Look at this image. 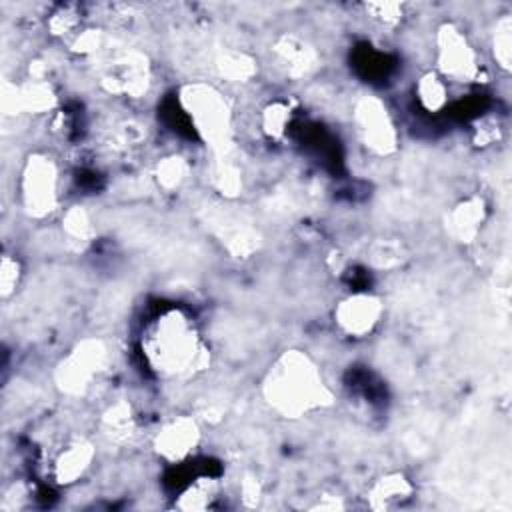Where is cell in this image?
Wrapping results in <instances>:
<instances>
[{"label":"cell","mask_w":512,"mask_h":512,"mask_svg":"<svg viewBox=\"0 0 512 512\" xmlns=\"http://www.w3.org/2000/svg\"><path fill=\"white\" fill-rule=\"evenodd\" d=\"M414 94L426 112L436 114L448 104V82L436 70H428L416 80Z\"/></svg>","instance_id":"obj_17"},{"label":"cell","mask_w":512,"mask_h":512,"mask_svg":"<svg viewBox=\"0 0 512 512\" xmlns=\"http://www.w3.org/2000/svg\"><path fill=\"white\" fill-rule=\"evenodd\" d=\"M96 458V446L88 438L68 440L52 460L50 476L58 486H72L86 476Z\"/></svg>","instance_id":"obj_10"},{"label":"cell","mask_w":512,"mask_h":512,"mask_svg":"<svg viewBox=\"0 0 512 512\" xmlns=\"http://www.w3.org/2000/svg\"><path fill=\"white\" fill-rule=\"evenodd\" d=\"M218 494H220V484L216 478L198 476L178 494V500L174 502V506L182 510H206V508H212Z\"/></svg>","instance_id":"obj_16"},{"label":"cell","mask_w":512,"mask_h":512,"mask_svg":"<svg viewBox=\"0 0 512 512\" xmlns=\"http://www.w3.org/2000/svg\"><path fill=\"white\" fill-rule=\"evenodd\" d=\"M214 184L218 186V190L222 194H236L238 188H242V178L238 174V170L230 164H224L220 162L216 168H214Z\"/></svg>","instance_id":"obj_26"},{"label":"cell","mask_w":512,"mask_h":512,"mask_svg":"<svg viewBox=\"0 0 512 512\" xmlns=\"http://www.w3.org/2000/svg\"><path fill=\"white\" fill-rule=\"evenodd\" d=\"M434 60L436 72L446 82H478L482 74V64L474 44L454 22L438 26Z\"/></svg>","instance_id":"obj_4"},{"label":"cell","mask_w":512,"mask_h":512,"mask_svg":"<svg viewBox=\"0 0 512 512\" xmlns=\"http://www.w3.org/2000/svg\"><path fill=\"white\" fill-rule=\"evenodd\" d=\"M178 100L202 142L218 154L226 152L232 136V112L222 92L210 84L192 82L180 88Z\"/></svg>","instance_id":"obj_3"},{"label":"cell","mask_w":512,"mask_h":512,"mask_svg":"<svg viewBox=\"0 0 512 512\" xmlns=\"http://www.w3.org/2000/svg\"><path fill=\"white\" fill-rule=\"evenodd\" d=\"M384 314V302L372 292H354L338 300L332 318L336 328L348 338L370 336Z\"/></svg>","instance_id":"obj_8"},{"label":"cell","mask_w":512,"mask_h":512,"mask_svg":"<svg viewBox=\"0 0 512 512\" xmlns=\"http://www.w3.org/2000/svg\"><path fill=\"white\" fill-rule=\"evenodd\" d=\"M62 232L70 242L84 244L92 236V220L84 206H72L62 216Z\"/></svg>","instance_id":"obj_22"},{"label":"cell","mask_w":512,"mask_h":512,"mask_svg":"<svg viewBox=\"0 0 512 512\" xmlns=\"http://www.w3.org/2000/svg\"><path fill=\"white\" fill-rule=\"evenodd\" d=\"M266 404L282 418L298 420L332 404V392L322 370L302 350L282 352L262 380Z\"/></svg>","instance_id":"obj_2"},{"label":"cell","mask_w":512,"mask_h":512,"mask_svg":"<svg viewBox=\"0 0 512 512\" xmlns=\"http://www.w3.org/2000/svg\"><path fill=\"white\" fill-rule=\"evenodd\" d=\"M188 162L180 154H168L164 156L154 170V178L162 190H174L180 188V184L188 178Z\"/></svg>","instance_id":"obj_21"},{"label":"cell","mask_w":512,"mask_h":512,"mask_svg":"<svg viewBox=\"0 0 512 512\" xmlns=\"http://www.w3.org/2000/svg\"><path fill=\"white\" fill-rule=\"evenodd\" d=\"M412 494L414 486L408 480V476H404L402 472H386L370 484L366 500L368 506L374 510H392L408 502Z\"/></svg>","instance_id":"obj_14"},{"label":"cell","mask_w":512,"mask_h":512,"mask_svg":"<svg viewBox=\"0 0 512 512\" xmlns=\"http://www.w3.org/2000/svg\"><path fill=\"white\" fill-rule=\"evenodd\" d=\"M490 48L496 66L508 72L512 62V18L508 14L496 20L490 36Z\"/></svg>","instance_id":"obj_20"},{"label":"cell","mask_w":512,"mask_h":512,"mask_svg":"<svg viewBox=\"0 0 512 512\" xmlns=\"http://www.w3.org/2000/svg\"><path fill=\"white\" fill-rule=\"evenodd\" d=\"M272 52L276 66L290 78H306L318 66L316 48L296 34L280 36Z\"/></svg>","instance_id":"obj_11"},{"label":"cell","mask_w":512,"mask_h":512,"mask_svg":"<svg viewBox=\"0 0 512 512\" xmlns=\"http://www.w3.org/2000/svg\"><path fill=\"white\" fill-rule=\"evenodd\" d=\"M216 68L220 76L228 78L230 82H248L258 72L256 60L250 54L238 50L220 54L216 60Z\"/></svg>","instance_id":"obj_19"},{"label":"cell","mask_w":512,"mask_h":512,"mask_svg":"<svg viewBox=\"0 0 512 512\" xmlns=\"http://www.w3.org/2000/svg\"><path fill=\"white\" fill-rule=\"evenodd\" d=\"M20 198L32 218H44L58 208L60 172L48 154L34 152L26 158L20 172Z\"/></svg>","instance_id":"obj_5"},{"label":"cell","mask_w":512,"mask_h":512,"mask_svg":"<svg viewBox=\"0 0 512 512\" xmlns=\"http://www.w3.org/2000/svg\"><path fill=\"white\" fill-rule=\"evenodd\" d=\"M364 12L370 20H374L382 28H392L404 18V4L398 2H368L364 4Z\"/></svg>","instance_id":"obj_23"},{"label":"cell","mask_w":512,"mask_h":512,"mask_svg":"<svg viewBox=\"0 0 512 512\" xmlns=\"http://www.w3.org/2000/svg\"><path fill=\"white\" fill-rule=\"evenodd\" d=\"M100 434L110 442V444H126L134 438L136 434V416L130 406V402L118 400L110 404L102 418H100Z\"/></svg>","instance_id":"obj_15"},{"label":"cell","mask_w":512,"mask_h":512,"mask_svg":"<svg viewBox=\"0 0 512 512\" xmlns=\"http://www.w3.org/2000/svg\"><path fill=\"white\" fill-rule=\"evenodd\" d=\"M142 356L160 378H186L208 368L210 352L196 322L180 308H166L142 332Z\"/></svg>","instance_id":"obj_1"},{"label":"cell","mask_w":512,"mask_h":512,"mask_svg":"<svg viewBox=\"0 0 512 512\" xmlns=\"http://www.w3.org/2000/svg\"><path fill=\"white\" fill-rule=\"evenodd\" d=\"M352 120L360 142L378 156H388L398 146V130L388 106L378 96H362L354 104Z\"/></svg>","instance_id":"obj_7"},{"label":"cell","mask_w":512,"mask_h":512,"mask_svg":"<svg viewBox=\"0 0 512 512\" xmlns=\"http://www.w3.org/2000/svg\"><path fill=\"white\" fill-rule=\"evenodd\" d=\"M200 438V426L192 416H174L158 428L154 436V452L168 464H180L196 452Z\"/></svg>","instance_id":"obj_9"},{"label":"cell","mask_w":512,"mask_h":512,"mask_svg":"<svg viewBox=\"0 0 512 512\" xmlns=\"http://www.w3.org/2000/svg\"><path fill=\"white\" fill-rule=\"evenodd\" d=\"M4 110H18L28 114H46L56 106V94L46 80H26L14 86L12 96L4 94Z\"/></svg>","instance_id":"obj_12"},{"label":"cell","mask_w":512,"mask_h":512,"mask_svg":"<svg viewBox=\"0 0 512 512\" xmlns=\"http://www.w3.org/2000/svg\"><path fill=\"white\" fill-rule=\"evenodd\" d=\"M20 278H22L20 260L10 254H4L2 262H0V294L4 300L10 298L18 290Z\"/></svg>","instance_id":"obj_25"},{"label":"cell","mask_w":512,"mask_h":512,"mask_svg":"<svg viewBox=\"0 0 512 512\" xmlns=\"http://www.w3.org/2000/svg\"><path fill=\"white\" fill-rule=\"evenodd\" d=\"M80 22V14L76 6H58L50 16H48V30L54 36H68L76 34Z\"/></svg>","instance_id":"obj_24"},{"label":"cell","mask_w":512,"mask_h":512,"mask_svg":"<svg viewBox=\"0 0 512 512\" xmlns=\"http://www.w3.org/2000/svg\"><path fill=\"white\" fill-rule=\"evenodd\" d=\"M484 220H486V204L482 198L472 196V198L458 202L450 210V214L446 218V228L454 240L468 244V242L476 240Z\"/></svg>","instance_id":"obj_13"},{"label":"cell","mask_w":512,"mask_h":512,"mask_svg":"<svg viewBox=\"0 0 512 512\" xmlns=\"http://www.w3.org/2000/svg\"><path fill=\"white\" fill-rule=\"evenodd\" d=\"M292 120V106L286 100H272L260 110V130L268 140H282Z\"/></svg>","instance_id":"obj_18"},{"label":"cell","mask_w":512,"mask_h":512,"mask_svg":"<svg viewBox=\"0 0 512 512\" xmlns=\"http://www.w3.org/2000/svg\"><path fill=\"white\" fill-rule=\"evenodd\" d=\"M108 364V348L100 338L80 340L56 366V384L68 396L86 394Z\"/></svg>","instance_id":"obj_6"}]
</instances>
